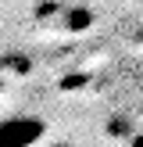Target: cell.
I'll return each mask as SVG.
<instances>
[{"mask_svg":"<svg viewBox=\"0 0 143 147\" xmlns=\"http://www.w3.org/2000/svg\"><path fill=\"white\" fill-rule=\"evenodd\" d=\"M47 147H72V144H64V140H57V144H47Z\"/></svg>","mask_w":143,"mask_h":147,"instance_id":"obj_2","label":"cell"},{"mask_svg":"<svg viewBox=\"0 0 143 147\" xmlns=\"http://www.w3.org/2000/svg\"><path fill=\"white\" fill-rule=\"evenodd\" d=\"M47 136V122L39 115H7L0 119V147H36Z\"/></svg>","mask_w":143,"mask_h":147,"instance_id":"obj_1","label":"cell"},{"mask_svg":"<svg viewBox=\"0 0 143 147\" xmlns=\"http://www.w3.org/2000/svg\"><path fill=\"white\" fill-rule=\"evenodd\" d=\"M0 90H4V79H0Z\"/></svg>","mask_w":143,"mask_h":147,"instance_id":"obj_3","label":"cell"}]
</instances>
